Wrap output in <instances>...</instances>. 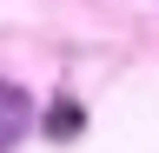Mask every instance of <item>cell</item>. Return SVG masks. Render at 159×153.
I'll list each match as a JSON object with an SVG mask.
<instances>
[{
	"label": "cell",
	"instance_id": "obj_1",
	"mask_svg": "<svg viewBox=\"0 0 159 153\" xmlns=\"http://www.w3.org/2000/svg\"><path fill=\"white\" fill-rule=\"evenodd\" d=\"M33 120H40V113L27 100V87H20V80H0V153H13L20 140H27Z\"/></svg>",
	"mask_w": 159,
	"mask_h": 153
},
{
	"label": "cell",
	"instance_id": "obj_2",
	"mask_svg": "<svg viewBox=\"0 0 159 153\" xmlns=\"http://www.w3.org/2000/svg\"><path fill=\"white\" fill-rule=\"evenodd\" d=\"M40 133H47V140H80V133H86V107L73 100V93H53V107L40 113Z\"/></svg>",
	"mask_w": 159,
	"mask_h": 153
}]
</instances>
